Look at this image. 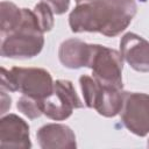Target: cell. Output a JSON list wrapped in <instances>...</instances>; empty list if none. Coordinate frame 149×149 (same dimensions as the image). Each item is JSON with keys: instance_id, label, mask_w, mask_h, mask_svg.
<instances>
[{"instance_id": "8", "label": "cell", "mask_w": 149, "mask_h": 149, "mask_svg": "<svg viewBox=\"0 0 149 149\" xmlns=\"http://www.w3.org/2000/svg\"><path fill=\"white\" fill-rule=\"evenodd\" d=\"M120 54L137 72H149V42L135 33H126L120 40Z\"/></svg>"}, {"instance_id": "12", "label": "cell", "mask_w": 149, "mask_h": 149, "mask_svg": "<svg viewBox=\"0 0 149 149\" xmlns=\"http://www.w3.org/2000/svg\"><path fill=\"white\" fill-rule=\"evenodd\" d=\"M22 21V8L10 1L0 3V34L1 37L14 31Z\"/></svg>"}, {"instance_id": "6", "label": "cell", "mask_w": 149, "mask_h": 149, "mask_svg": "<svg viewBox=\"0 0 149 149\" xmlns=\"http://www.w3.org/2000/svg\"><path fill=\"white\" fill-rule=\"evenodd\" d=\"M123 126L136 136L149 134V94L125 92L123 106L120 112Z\"/></svg>"}, {"instance_id": "18", "label": "cell", "mask_w": 149, "mask_h": 149, "mask_svg": "<svg viewBox=\"0 0 149 149\" xmlns=\"http://www.w3.org/2000/svg\"><path fill=\"white\" fill-rule=\"evenodd\" d=\"M77 3H81V2H87V1H93V0H74Z\"/></svg>"}, {"instance_id": "7", "label": "cell", "mask_w": 149, "mask_h": 149, "mask_svg": "<svg viewBox=\"0 0 149 149\" xmlns=\"http://www.w3.org/2000/svg\"><path fill=\"white\" fill-rule=\"evenodd\" d=\"M0 147L7 149H30L29 125L16 114L0 119Z\"/></svg>"}, {"instance_id": "2", "label": "cell", "mask_w": 149, "mask_h": 149, "mask_svg": "<svg viewBox=\"0 0 149 149\" xmlns=\"http://www.w3.org/2000/svg\"><path fill=\"white\" fill-rule=\"evenodd\" d=\"M43 45V33L40 29L34 12L22 8V21L14 31L2 37L0 54L7 58H33L42 51Z\"/></svg>"}, {"instance_id": "11", "label": "cell", "mask_w": 149, "mask_h": 149, "mask_svg": "<svg viewBox=\"0 0 149 149\" xmlns=\"http://www.w3.org/2000/svg\"><path fill=\"white\" fill-rule=\"evenodd\" d=\"M125 92L126 91L111 86H104L100 84L94 98L93 108L105 118L116 116L122 109Z\"/></svg>"}, {"instance_id": "4", "label": "cell", "mask_w": 149, "mask_h": 149, "mask_svg": "<svg viewBox=\"0 0 149 149\" xmlns=\"http://www.w3.org/2000/svg\"><path fill=\"white\" fill-rule=\"evenodd\" d=\"M87 68L91 69L92 77L99 84L123 90V58L119 51L105 45L92 44V51Z\"/></svg>"}, {"instance_id": "10", "label": "cell", "mask_w": 149, "mask_h": 149, "mask_svg": "<svg viewBox=\"0 0 149 149\" xmlns=\"http://www.w3.org/2000/svg\"><path fill=\"white\" fill-rule=\"evenodd\" d=\"M92 44L79 38H69L61 43L58 58L63 66L68 69H80L88 65Z\"/></svg>"}, {"instance_id": "14", "label": "cell", "mask_w": 149, "mask_h": 149, "mask_svg": "<svg viewBox=\"0 0 149 149\" xmlns=\"http://www.w3.org/2000/svg\"><path fill=\"white\" fill-rule=\"evenodd\" d=\"M33 12L36 16L37 23H38L42 33H48L54 28V24H55L54 14L55 13L48 3L43 2V1L38 2L37 5H35Z\"/></svg>"}, {"instance_id": "16", "label": "cell", "mask_w": 149, "mask_h": 149, "mask_svg": "<svg viewBox=\"0 0 149 149\" xmlns=\"http://www.w3.org/2000/svg\"><path fill=\"white\" fill-rule=\"evenodd\" d=\"M42 1L48 3L56 15H62L69 9L71 0H42Z\"/></svg>"}, {"instance_id": "19", "label": "cell", "mask_w": 149, "mask_h": 149, "mask_svg": "<svg viewBox=\"0 0 149 149\" xmlns=\"http://www.w3.org/2000/svg\"><path fill=\"white\" fill-rule=\"evenodd\" d=\"M147 146L149 147V139H148V141H147Z\"/></svg>"}, {"instance_id": "1", "label": "cell", "mask_w": 149, "mask_h": 149, "mask_svg": "<svg viewBox=\"0 0 149 149\" xmlns=\"http://www.w3.org/2000/svg\"><path fill=\"white\" fill-rule=\"evenodd\" d=\"M133 17L108 0H93L77 3L69 15V26L76 34L87 31L114 37L129 26Z\"/></svg>"}, {"instance_id": "3", "label": "cell", "mask_w": 149, "mask_h": 149, "mask_svg": "<svg viewBox=\"0 0 149 149\" xmlns=\"http://www.w3.org/2000/svg\"><path fill=\"white\" fill-rule=\"evenodd\" d=\"M54 83L50 72L42 68H1L0 86L6 91L44 100L52 93Z\"/></svg>"}, {"instance_id": "5", "label": "cell", "mask_w": 149, "mask_h": 149, "mask_svg": "<svg viewBox=\"0 0 149 149\" xmlns=\"http://www.w3.org/2000/svg\"><path fill=\"white\" fill-rule=\"evenodd\" d=\"M84 105L73 84L66 79H58L54 83L52 93L43 100V114L51 120L63 121L71 116L73 109L83 108Z\"/></svg>"}, {"instance_id": "13", "label": "cell", "mask_w": 149, "mask_h": 149, "mask_svg": "<svg viewBox=\"0 0 149 149\" xmlns=\"http://www.w3.org/2000/svg\"><path fill=\"white\" fill-rule=\"evenodd\" d=\"M16 108L28 119L34 120L43 114V100L35 99L28 95H22L16 102Z\"/></svg>"}, {"instance_id": "17", "label": "cell", "mask_w": 149, "mask_h": 149, "mask_svg": "<svg viewBox=\"0 0 149 149\" xmlns=\"http://www.w3.org/2000/svg\"><path fill=\"white\" fill-rule=\"evenodd\" d=\"M108 1H111L114 6L129 13L130 15L135 16L136 14V1L135 0H108Z\"/></svg>"}, {"instance_id": "15", "label": "cell", "mask_w": 149, "mask_h": 149, "mask_svg": "<svg viewBox=\"0 0 149 149\" xmlns=\"http://www.w3.org/2000/svg\"><path fill=\"white\" fill-rule=\"evenodd\" d=\"M79 85H80V88H81V92H83L85 106L88 107V108H93L94 98H95V94L98 92V88H99L100 84L93 77L83 74L79 78Z\"/></svg>"}, {"instance_id": "9", "label": "cell", "mask_w": 149, "mask_h": 149, "mask_svg": "<svg viewBox=\"0 0 149 149\" xmlns=\"http://www.w3.org/2000/svg\"><path fill=\"white\" fill-rule=\"evenodd\" d=\"M36 139L42 149H74L77 148L73 130L63 123H47L42 126Z\"/></svg>"}]
</instances>
